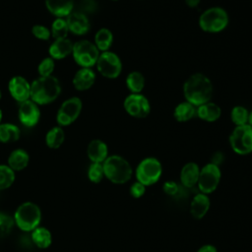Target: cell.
<instances>
[{
	"instance_id": "cell-1",
	"label": "cell",
	"mask_w": 252,
	"mask_h": 252,
	"mask_svg": "<svg viewBox=\"0 0 252 252\" xmlns=\"http://www.w3.org/2000/svg\"><path fill=\"white\" fill-rule=\"evenodd\" d=\"M214 87L212 81L202 73L189 76L183 84V95L187 101L196 107L211 101Z\"/></svg>"
},
{
	"instance_id": "cell-2",
	"label": "cell",
	"mask_w": 252,
	"mask_h": 252,
	"mask_svg": "<svg viewBox=\"0 0 252 252\" xmlns=\"http://www.w3.org/2000/svg\"><path fill=\"white\" fill-rule=\"evenodd\" d=\"M60 94L61 84L55 76L38 77L31 84V99L37 105L53 102Z\"/></svg>"
},
{
	"instance_id": "cell-3",
	"label": "cell",
	"mask_w": 252,
	"mask_h": 252,
	"mask_svg": "<svg viewBox=\"0 0 252 252\" xmlns=\"http://www.w3.org/2000/svg\"><path fill=\"white\" fill-rule=\"evenodd\" d=\"M104 177L113 184L127 183L133 174L130 162L119 155H111L102 162Z\"/></svg>"
},
{
	"instance_id": "cell-4",
	"label": "cell",
	"mask_w": 252,
	"mask_h": 252,
	"mask_svg": "<svg viewBox=\"0 0 252 252\" xmlns=\"http://www.w3.org/2000/svg\"><path fill=\"white\" fill-rule=\"evenodd\" d=\"M13 219L16 225L21 230L32 232L34 228L39 226L41 211L36 204L32 202H25L17 208Z\"/></svg>"
},
{
	"instance_id": "cell-5",
	"label": "cell",
	"mask_w": 252,
	"mask_h": 252,
	"mask_svg": "<svg viewBox=\"0 0 252 252\" xmlns=\"http://www.w3.org/2000/svg\"><path fill=\"white\" fill-rule=\"evenodd\" d=\"M228 22V14L221 7H211L206 9L200 15L198 20L200 29L210 33L222 32L226 29Z\"/></svg>"
},
{
	"instance_id": "cell-6",
	"label": "cell",
	"mask_w": 252,
	"mask_h": 252,
	"mask_svg": "<svg viewBox=\"0 0 252 252\" xmlns=\"http://www.w3.org/2000/svg\"><path fill=\"white\" fill-rule=\"evenodd\" d=\"M162 174V165L160 161L154 157L143 158L135 169L137 181L144 184L146 187L157 183Z\"/></svg>"
},
{
	"instance_id": "cell-7",
	"label": "cell",
	"mask_w": 252,
	"mask_h": 252,
	"mask_svg": "<svg viewBox=\"0 0 252 252\" xmlns=\"http://www.w3.org/2000/svg\"><path fill=\"white\" fill-rule=\"evenodd\" d=\"M99 53L94 43L87 39L78 40L73 45V59L81 68H92L95 66Z\"/></svg>"
},
{
	"instance_id": "cell-8",
	"label": "cell",
	"mask_w": 252,
	"mask_h": 252,
	"mask_svg": "<svg viewBox=\"0 0 252 252\" xmlns=\"http://www.w3.org/2000/svg\"><path fill=\"white\" fill-rule=\"evenodd\" d=\"M231 150L239 155L246 156L252 153V127L248 124L235 126L228 138Z\"/></svg>"
},
{
	"instance_id": "cell-9",
	"label": "cell",
	"mask_w": 252,
	"mask_h": 252,
	"mask_svg": "<svg viewBox=\"0 0 252 252\" xmlns=\"http://www.w3.org/2000/svg\"><path fill=\"white\" fill-rule=\"evenodd\" d=\"M221 178V171L219 165L212 162L206 163L200 168L197 187L200 193L209 195L217 190Z\"/></svg>"
},
{
	"instance_id": "cell-10",
	"label": "cell",
	"mask_w": 252,
	"mask_h": 252,
	"mask_svg": "<svg viewBox=\"0 0 252 252\" xmlns=\"http://www.w3.org/2000/svg\"><path fill=\"white\" fill-rule=\"evenodd\" d=\"M82 108L83 102L78 96H71L64 100L56 114L58 126L63 128L74 123L80 116Z\"/></svg>"
},
{
	"instance_id": "cell-11",
	"label": "cell",
	"mask_w": 252,
	"mask_h": 252,
	"mask_svg": "<svg viewBox=\"0 0 252 252\" xmlns=\"http://www.w3.org/2000/svg\"><path fill=\"white\" fill-rule=\"evenodd\" d=\"M95 66L98 73L107 79H116L122 72V62L119 56L109 50L99 53Z\"/></svg>"
},
{
	"instance_id": "cell-12",
	"label": "cell",
	"mask_w": 252,
	"mask_h": 252,
	"mask_svg": "<svg viewBox=\"0 0 252 252\" xmlns=\"http://www.w3.org/2000/svg\"><path fill=\"white\" fill-rule=\"evenodd\" d=\"M125 111L134 118H145L151 112V104L147 96L142 94H129L124 101Z\"/></svg>"
},
{
	"instance_id": "cell-13",
	"label": "cell",
	"mask_w": 252,
	"mask_h": 252,
	"mask_svg": "<svg viewBox=\"0 0 252 252\" xmlns=\"http://www.w3.org/2000/svg\"><path fill=\"white\" fill-rule=\"evenodd\" d=\"M18 118L25 127H34L40 119L39 105H37L32 99L21 102L18 109Z\"/></svg>"
},
{
	"instance_id": "cell-14",
	"label": "cell",
	"mask_w": 252,
	"mask_h": 252,
	"mask_svg": "<svg viewBox=\"0 0 252 252\" xmlns=\"http://www.w3.org/2000/svg\"><path fill=\"white\" fill-rule=\"evenodd\" d=\"M11 96L19 103L31 99V83L22 76H14L8 82Z\"/></svg>"
},
{
	"instance_id": "cell-15",
	"label": "cell",
	"mask_w": 252,
	"mask_h": 252,
	"mask_svg": "<svg viewBox=\"0 0 252 252\" xmlns=\"http://www.w3.org/2000/svg\"><path fill=\"white\" fill-rule=\"evenodd\" d=\"M69 32L76 35L86 34L91 28L90 21L88 17L80 12H72L68 17H66Z\"/></svg>"
},
{
	"instance_id": "cell-16",
	"label": "cell",
	"mask_w": 252,
	"mask_h": 252,
	"mask_svg": "<svg viewBox=\"0 0 252 252\" xmlns=\"http://www.w3.org/2000/svg\"><path fill=\"white\" fill-rule=\"evenodd\" d=\"M95 82V73L92 68H80L75 73L72 84L77 91L84 92L91 89Z\"/></svg>"
},
{
	"instance_id": "cell-17",
	"label": "cell",
	"mask_w": 252,
	"mask_h": 252,
	"mask_svg": "<svg viewBox=\"0 0 252 252\" xmlns=\"http://www.w3.org/2000/svg\"><path fill=\"white\" fill-rule=\"evenodd\" d=\"M87 156L92 162L102 163L108 157V147L102 140L94 139L87 147Z\"/></svg>"
},
{
	"instance_id": "cell-18",
	"label": "cell",
	"mask_w": 252,
	"mask_h": 252,
	"mask_svg": "<svg viewBox=\"0 0 252 252\" xmlns=\"http://www.w3.org/2000/svg\"><path fill=\"white\" fill-rule=\"evenodd\" d=\"M74 43L67 37L62 39H54L48 47L49 57L54 60H61L72 54Z\"/></svg>"
},
{
	"instance_id": "cell-19",
	"label": "cell",
	"mask_w": 252,
	"mask_h": 252,
	"mask_svg": "<svg viewBox=\"0 0 252 252\" xmlns=\"http://www.w3.org/2000/svg\"><path fill=\"white\" fill-rule=\"evenodd\" d=\"M210 206L211 201L209 196L203 193H198L193 197L190 203V214L194 219L201 220L207 215L208 211L210 210Z\"/></svg>"
},
{
	"instance_id": "cell-20",
	"label": "cell",
	"mask_w": 252,
	"mask_h": 252,
	"mask_svg": "<svg viewBox=\"0 0 252 252\" xmlns=\"http://www.w3.org/2000/svg\"><path fill=\"white\" fill-rule=\"evenodd\" d=\"M46 9L56 18H66L74 8V0H44Z\"/></svg>"
},
{
	"instance_id": "cell-21",
	"label": "cell",
	"mask_w": 252,
	"mask_h": 252,
	"mask_svg": "<svg viewBox=\"0 0 252 252\" xmlns=\"http://www.w3.org/2000/svg\"><path fill=\"white\" fill-rule=\"evenodd\" d=\"M200 173V166L194 162L189 161L185 163L180 170V182L186 188H192L197 185Z\"/></svg>"
},
{
	"instance_id": "cell-22",
	"label": "cell",
	"mask_w": 252,
	"mask_h": 252,
	"mask_svg": "<svg viewBox=\"0 0 252 252\" xmlns=\"http://www.w3.org/2000/svg\"><path fill=\"white\" fill-rule=\"evenodd\" d=\"M220 115H221L220 107L213 101H208L206 103H203L197 106L196 108V116L206 122H215L220 117Z\"/></svg>"
},
{
	"instance_id": "cell-23",
	"label": "cell",
	"mask_w": 252,
	"mask_h": 252,
	"mask_svg": "<svg viewBox=\"0 0 252 252\" xmlns=\"http://www.w3.org/2000/svg\"><path fill=\"white\" fill-rule=\"evenodd\" d=\"M30 162V156L24 149H16L12 151L8 157V166L14 171L25 169Z\"/></svg>"
},
{
	"instance_id": "cell-24",
	"label": "cell",
	"mask_w": 252,
	"mask_h": 252,
	"mask_svg": "<svg viewBox=\"0 0 252 252\" xmlns=\"http://www.w3.org/2000/svg\"><path fill=\"white\" fill-rule=\"evenodd\" d=\"M196 108L189 101H182L174 107L173 117L178 122H187L196 116Z\"/></svg>"
},
{
	"instance_id": "cell-25",
	"label": "cell",
	"mask_w": 252,
	"mask_h": 252,
	"mask_svg": "<svg viewBox=\"0 0 252 252\" xmlns=\"http://www.w3.org/2000/svg\"><path fill=\"white\" fill-rule=\"evenodd\" d=\"M32 242L40 249L48 248L52 242L51 232L43 226H37L32 231L31 234Z\"/></svg>"
},
{
	"instance_id": "cell-26",
	"label": "cell",
	"mask_w": 252,
	"mask_h": 252,
	"mask_svg": "<svg viewBox=\"0 0 252 252\" xmlns=\"http://www.w3.org/2000/svg\"><path fill=\"white\" fill-rule=\"evenodd\" d=\"M21 130L13 123H0V143H13L20 139Z\"/></svg>"
},
{
	"instance_id": "cell-27",
	"label": "cell",
	"mask_w": 252,
	"mask_h": 252,
	"mask_svg": "<svg viewBox=\"0 0 252 252\" xmlns=\"http://www.w3.org/2000/svg\"><path fill=\"white\" fill-rule=\"evenodd\" d=\"M113 42V33L110 30L106 28L99 29L94 35V45L99 50V52L108 51Z\"/></svg>"
},
{
	"instance_id": "cell-28",
	"label": "cell",
	"mask_w": 252,
	"mask_h": 252,
	"mask_svg": "<svg viewBox=\"0 0 252 252\" xmlns=\"http://www.w3.org/2000/svg\"><path fill=\"white\" fill-rule=\"evenodd\" d=\"M125 84L131 94H141L145 88L146 80L141 72L132 71L127 75Z\"/></svg>"
},
{
	"instance_id": "cell-29",
	"label": "cell",
	"mask_w": 252,
	"mask_h": 252,
	"mask_svg": "<svg viewBox=\"0 0 252 252\" xmlns=\"http://www.w3.org/2000/svg\"><path fill=\"white\" fill-rule=\"evenodd\" d=\"M65 141V132L62 127L54 126L50 128L45 135V144L48 148L56 150L62 146Z\"/></svg>"
},
{
	"instance_id": "cell-30",
	"label": "cell",
	"mask_w": 252,
	"mask_h": 252,
	"mask_svg": "<svg viewBox=\"0 0 252 252\" xmlns=\"http://www.w3.org/2000/svg\"><path fill=\"white\" fill-rule=\"evenodd\" d=\"M51 36L54 39H62L67 38L69 33V28L67 25V21L65 18H56L50 28Z\"/></svg>"
},
{
	"instance_id": "cell-31",
	"label": "cell",
	"mask_w": 252,
	"mask_h": 252,
	"mask_svg": "<svg viewBox=\"0 0 252 252\" xmlns=\"http://www.w3.org/2000/svg\"><path fill=\"white\" fill-rule=\"evenodd\" d=\"M249 111L245 106L235 105L230 111V119L235 126L248 124Z\"/></svg>"
},
{
	"instance_id": "cell-32",
	"label": "cell",
	"mask_w": 252,
	"mask_h": 252,
	"mask_svg": "<svg viewBox=\"0 0 252 252\" xmlns=\"http://www.w3.org/2000/svg\"><path fill=\"white\" fill-rule=\"evenodd\" d=\"M15 171L8 164H0V190L8 189L15 181Z\"/></svg>"
},
{
	"instance_id": "cell-33",
	"label": "cell",
	"mask_w": 252,
	"mask_h": 252,
	"mask_svg": "<svg viewBox=\"0 0 252 252\" xmlns=\"http://www.w3.org/2000/svg\"><path fill=\"white\" fill-rule=\"evenodd\" d=\"M88 178L93 183H99L104 177V171L102 163L92 162L88 168Z\"/></svg>"
},
{
	"instance_id": "cell-34",
	"label": "cell",
	"mask_w": 252,
	"mask_h": 252,
	"mask_svg": "<svg viewBox=\"0 0 252 252\" xmlns=\"http://www.w3.org/2000/svg\"><path fill=\"white\" fill-rule=\"evenodd\" d=\"M54 69H55V60L48 56L43 58L39 62L37 66V73L39 77H48V76H52Z\"/></svg>"
},
{
	"instance_id": "cell-35",
	"label": "cell",
	"mask_w": 252,
	"mask_h": 252,
	"mask_svg": "<svg viewBox=\"0 0 252 252\" xmlns=\"http://www.w3.org/2000/svg\"><path fill=\"white\" fill-rule=\"evenodd\" d=\"M15 224L14 219L5 213L0 212V237L6 236L11 232Z\"/></svg>"
},
{
	"instance_id": "cell-36",
	"label": "cell",
	"mask_w": 252,
	"mask_h": 252,
	"mask_svg": "<svg viewBox=\"0 0 252 252\" xmlns=\"http://www.w3.org/2000/svg\"><path fill=\"white\" fill-rule=\"evenodd\" d=\"M32 35L39 39V40H43L46 41L51 37V32L50 29H48L46 26L44 25H34L32 27Z\"/></svg>"
},
{
	"instance_id": "cell-37",
	"label": "cell",
	"mask_w": 252,
	"mask_h": 252,
	"mask_svg": "<svg viewBox=\"0 0 252 252\" xmlns=\"http://www.w3.org/2000/svg\"><path fill=\"white\" fill-rule=\"evenodd\" d=\"M145 192H146V186L139 181L132 183L130 186V194L135 199L141 198L145 194Z\"/></svg>"
},
{
	"instance_id": "cell-38",
	"label": "cell",
	"mask_w": 252,
	"mask_h": 252,
	"mask_svg": "<svg viewBox=\"0 0 252 252\" xmlns=\"http://www.w3.org/2000/svg\"><path fill=\"white\" fill-rule=\"evenodd\" d=\"M163 192L168 196H174L177 194L179 190L178 184L173 180H167L162 184Z\"/></svg>"
},
{
	"instance_id": "cell-39",
	"label": "cell",
	"mask_w": 252,
	"mask_h": 252,
	"mask_svg": "<svg viewBox=\"0 0 252 252\" xmlns=\"http://www.w3.org/2000/svg\"><path fill=\"white\" fill-rule=\"evenodd\" d=\"M223 160V155H222V153H220V152H216L214 155H213V157H212V163H214V164H216V165H219L220 166V164L221 163V161Z\"/></svg>"
},
{
	"instance_id": "cell-40",
	"label": "cell",
	"mask_w": 252,
	"mask_h": 252,
	"mask_svg": "<svg viewBox=\"0 0 252 252\" xmlns=\"http://www.w3.org/2000/svg\"><path fill=\"white\" fill-rule=\"evenodd\" d=\"M197 252H218V249L213 244H204L197 250Z\"/></svg>"
},
{
	"instance_id": "cell-41",
	"label": "cell",
	"mask_w": 252,
	"mask_h": 252,
	"mask_svg": "<svg viewBox=\"0 0 252 252\" xmlns=\"http://www.w3.org/2000/svg\"><path fill=\"white\" fill-rule=\"evenodd\" d=\"M201 0H185V3L190 8H196L200 4Z\"/></svg>"
},
{
	"instance_id": "cell-42",
	"label": "cell",
	"mask_w": 252,
	"mask_h": 252,
	"mask_svg": "<svg viewBox=\"0 0 252 252\" xmlns=\"http://www.w3.org/2000/svg\"><path fill=\"white\" fill-rule=\"evenodd\" d=\"M248 125L252 127V110L249 111V117H248Z\"/></svg>"
},
{
	"instance_id": "cell-43",
	"label": "cell",
	"mask_w": 252,
	"mask_h": 252,
	"mask_svg": "<svg viewBox=\"0 0 252 252\" xmlns=\"http://www.w3.org/2000/svg\"><path fill=\"white\" fill-rule=\"evenodd\" d=\"M2 119H3V112H2V109L0 108V123H2Z\"/></svg>"
},
{
	"instance_id": "cell-44",
	"label": "cell",
	"mask_w": 252,
	"mask_h": 252,
	"mask_svg": "<svg viewBox=\"0 0 252 252\" xmlns=\"http://www.w3.org/2000/svg\"><path fill=\"white\" fill-rule=\"evenodd\" d=\"M1 98H2V93H1V90H0V100H1Z\"/></svg>"
},
{
	"instance_id": "cell-45",
	"label": "cell",
	"mask_w": 252,
	"mask_h": 252,
	"mask_svg": "<svg viewBox=\"0 0 252 252\" xmlns=\"http://www.w3.org/2000/svg\"><path fill=\"white\" fill-rule=\"evenodd\" d=\"M112 1H118V0H112Z\"/></svg>"
},
{
	"instance_id": "cell-46",
	"label": "cell",
	"mask_w": 252,
	"mask_h": 252,
	"mask_svg": "<svg viewBox=\"0 0 252 252\" xmlns=\"http://www.w3.org/2000/svg\"><path fill=\"white\" fill-rule=\"evenodd\" d=\"M251 5H252V0H251Z\"/></svg>"
},
{
	"instance_id": "cell-47",
	"label": "cell",
	"mask_w": 252,
	"mask_h": 252,
	"mask_svg": "<svg viewBox=\"0 0 252 252\" xmlns=\"http://www.w3.org/2000/svg\"><path fill=\"white\" fill-rule=\"evenodd\" d=\"M88 1H92V0H88Z\"/></svg>"
}]
</instances>
